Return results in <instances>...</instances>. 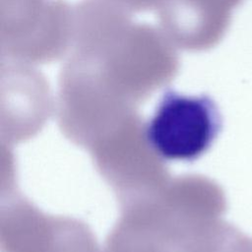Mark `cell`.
<instances>
[{"instance_id": "obj_2", "label": "cell", "mask_w": 252, "mask_h": 252, "mask_svg": "<svg viewBox=\"0 0 252 252\" xmlns=\"http://www.w3.org/2000/svg\"><path fill=\"white\" fill-rule=\"evenodd\" d=\"M221 129V117L208 95H185L167 91L150 120L145 135L163 160L193 161L212 146Z\"/></svg>"}, {"instance_id": "obj_3", "label": "cell", "mask_w": 252, "mask_h": 252, "mask_svg": "<svg viewBox=\"0 0 252 252\" xmlns=\"http://www.w3.org/2000/svg\"><path fill=\"white\" fill-rule=\"evenodd\" d=\"M96 248L85 226L69 220L55 221L50 252H97Z\"/></svg>"}, {"instance_id": "obj_1", "label": "cell", "mask_w": 252, "mask_h": 252, "mask_svg": "<svg viewBox=\"0 0 252 252\" xmlns=\"http://www.w3.org/2000/svg\"><path fill=\"white\" fill-rule=\"evenodd\" d=\"M226 209L223 190L204 176L169 181L154 196L123 206L106 252H202Z\"/></svg>"}]
</instances>
